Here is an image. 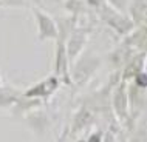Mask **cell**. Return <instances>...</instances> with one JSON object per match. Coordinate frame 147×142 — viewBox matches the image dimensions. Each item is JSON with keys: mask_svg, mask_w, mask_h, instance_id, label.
I'll use <instances>...</instances> for the list:
<instances>
[{"mask_svg": "<svg viewBox=\"0 0 147 142\" xmlns=\"http://www.w3.org/2000/svg\"><path fill=\"white\" fill-rule=\"evenodd\" d=\"M87 5H88V8L96 11L101 22H104L107 26H110L118 36L125 37L132 33L135 22L127 14L121 13L116 8L109 5L105 0H87Z\"/></svg>", "mask_w": 147, "mask_h": 142, "instance_id": "6da1fadb", "label": "cell"}, {"mask_svg": "<svg viewBox=\"0 0 147 142\" xmlns=\"http://www.w3.org/2000/svg\"><path fill=\"white\" fill-rule=\"evenodd\" d=\"M101 66V57L93 53H82L71 64V80L78 86H84Z\"/></svg>", "mask_w": 147, "mask_h": 142, "instance_id": "7a4b0ae2", "label": "cell"}, {"mask_svg": "<svg viewBox=\"0 0 147 142\" xmlns=\"http://www.w3.org/2000/svg\"><path fill=\"white\" fill-rule=\"evenodd\" d=\"M36 26H37V40L45 42V40H56L57 39V23L53 15H50L47 11H43L40 6H33L31 8Z\"/></svg>", "mask_w": 147, "mask_h": 142, "instance_id": "3957f363", "label": "cell"}, {"mask_svg": "<svg viewBox=\"0 0 147 142\" xmlns=\"http://www.w3.org/2000/svg\"><path fill=\"white\" fill-rule=\"evenodd\" d=\"M56 51H54V71L53 74L61 79L62 84L65 85H73V80H71V64L68 54H67V46L63 40H59L56 39Z\"/></svg>", "mask_w": 147, "mask_h": 142, "instance_id": "277c9868", "label": "cell"}, {"mask_svg": "<svg viewBox=\"0 0 147 142\" xmlns=\"http://www.w3.org/2000/svg\"><path fill=\"white\" fill-rule=\"evenodd\" d=\"M61 79L54 74L42 79L40 82L31 85L26 91H23L22 94L25 97H33V99H40V100H48L54 93L57 91V88L61 86Z\"/></svg>", "mask_w": 147, "mask_h": 142, "instance_id": "5b68a950", "label": "cell"}, {"mask_svg": "<svg viewBox=\"0 0 147 142\" xmlns=\"http://www.w3.org/2000/svg\"><path fill=\"white\" fill-rule=\"evenodd\" d=\"M90 31L91 29L87 28V26H79L78 25L76 28L73 29V33L70 34V37L67 39L65 46H67V54H68L70 64H73V62L85 51V45H87V40H88Z\"/></svg>", "mask_w": 147, "mask_h": 142, "instance_id": "8992f818", "label": "cell"}, {"mask_svg": "<svg viewBox=\"0 0 147 142\" xmlns=\"http://www.w3.org/2000/svg\"><path fill=\"white\" fill-rule=\"evenodd\" d=\"M127 105H129V93H127V84L122 80L121 84L115 86L112 93V107L116 117L124 121L127 117Z\"/></svg>", "mask_w": 147, "mask_h": 142, "instance_id": "52a82bcc", "label": "cell"}, {"mask_svg": "<svg viewBox=\"0 0 147 142\" xmlns=\"http://www.w3.org/2000/svg\"><path fill=\"white\" fill-rule=\"evenodd\" d=\"M22 93L13 86H0V108H9L20 99Z\"/></svg>", "mask_w": 147, "mask_h": 142, "instance_id": "ba28073f", "label": "cell"}, {"mask_svg": "<svg viewBox=\"0 0 147 142\" xmlns=\"http://www.w3.org/2000/svg\"><path fill=\"white\" fill-rule=\"evenodd\" d=\"M142 66H144V56H142V54L135 56L130 62H127L125 70H124V76H122V80H127L129 77H135L140 71H142Z\"/></svg>", "mask_w": 147, "mask_h": 142, "instance_id": "9c48e42d", "label": "cell"}, {"mask_svg": "<svg viewBox=\"0 0 147 142\" xmlns=\"http://www.w3.org/2000/svg\"><path fill=\"white\" fill-rule=\"evenodd\" d=\"M63 8H65L67 13H70V15L79 17L81 14L87 13L88 5H87V0H67L63 3Z\"/></svg>", "mask_w": 147, "mask_h": 142, "instance_id": "30bf717a", "label": "cell"}, {"mask_svg": "<svg viewBox=\"0 0 147 142\" xmlns=\"http://www.w3.org/2000/svg\"><path fill=\"white\" fill-rule=\"evenodd\" d=\"M0 6H14V8H23V6H40V0H0Z\"/></svg>", "mask_w": 147, "mask_h": 142, "instance_id": "8fae6325", "label": "cell"}, {"mask_svg": "<svg viewBox=\"0 0 147 142\" xmlns=\"http://www.w3.org/2000/svg\"><path fill=\"white\" fill-rule=\"evenodd\" d=\"M109 5H112L113 8H116L118 11L127 14L130 11V6H132V0H105Z\"/></svg>", "mask_w": 147, "mask_h": 142, "instance_id": "7c38bea8", "label": "cell"}, {"mask_svg": "<svg viewBox=\"0 0 147 142\" xmlns=\"http://www.w3.org/2000/svg\"><path fill=\"white\" fill-rule=\"evenodd\" d=\"M133 79H135L136 86H140V88H147V73L146 71H140Z\"/></svg>", "mask_w": 147, "mask_h": 142, "instance_id": "4fadbf2b", "label": "cell"}, {"mask_svg": "<svg viewBox=\"0 0 147 142\" xmlns=\"http://www.w3.org/2000/svg\"><path fill=\"white\" fill-rule=\"evenodd\" d=\"M102 139H104L102 133L101 131H94V133H91V135L87 137V142H102Z\"/></svg>", "mask_w": 147, "mask_h": 142, "instance_id": "5bb4252c", "label": "cell"}, {"mask_svg": "<svg viewBox=\"0 0 147 142\" xmlns=\"http://www.w3.org/2000/svg\"><path fill=\"white\" fill-rule=\"evenodd\" d=\"M50 2H51V3H57V5H63L67 0H50Z\"/></svg>", "mask_w": 147, "mask_h": 142, "instance_id": "9a60e30c", "label": "cell"}, {"mask_svg": "<svg viewBox=\"0 0 147 142\" xmlns=\"http://www.w3.org/2000/svg\"><path fill=\"white\" fill-rule=\"evenodd\" d=\"M78 142H87V139H79Z\"/></svg>", "mask_w": 147, "mask_h": 142, "instance_id": "2e32d148", "label": "cell"}, {"mask_svg": "<svg viewBox=\"0 0 147 142\" xmlns=\"http://www.w3.org/2000/svg\"><path fill=\"white\" fill-rule=\"evenodd\" d=\"M0 86H2V79H0Z\"/></svg>", "mask_w": 147, "mask_h": 142, "instance_id": "e0dca14e", "label": "cell"}]
</instances>
